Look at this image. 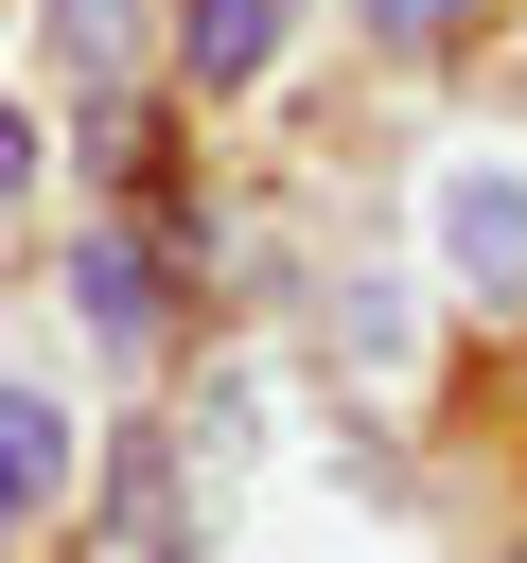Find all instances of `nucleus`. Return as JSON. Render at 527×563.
I'll return each instance as SVG.
<instances>
[{
    "label": "nucleus",
    "instance_id": "obj_1",
    "mask_svg": "<svg viewBox=\"0 0 527 563\" xmlns=\"http://www.w3.org/2000/svg\"><path fill=\"white\" fill-rule=\"evenodd\" d=\"M422 246H439V282L457 299H527V158H439L422 176Z\"/></svg>",
    "mask_w": 527,
    "mask_h": 563
},
{
    "label": "nucleus",
    "instance_id": "obj_2",
    "mask_svg": "<svg viewBox=\"0 0 527 563\" xmlns=\"http://www.w3.org/2000/svg\"><path fill=\"white\" fill-rule=\"evenodd\" d=\"M70 493H88V422H70V387L0 334V545H18V528H53Z\"/></svg>",
    "mask_w": 527,
    "mask_h": 563
},
{
    "label": "nucleus",
    "instance_id": "obj_3",
    "mask_svg": "<svg viewBox=\"0 0 527 563\" xmlns=\"http://www.w3.org/2000/svg\"><path fill=\"white\" fill-rule=\"evenodd\" d=\"M70 317H88L123 369H158V352H176V282H158V246H141L123 211H105V229H70Z\"/></svg>",
    "mask_w": 527,
    "mask_h": 563
},
{
    "label": "nucleus",
    "instance_id": "obj_4",
    "mask_svg": "<svg viewBox=\"0 0 527 563\" xmlns=\"http://www.w3.org/2000/svg\"><path fill=\"white\" fill-rule=\"evenodd\" d=\"M35 35H53V88H70L88 123H105L88 158H123V88H141V0H53Z\"/></svg>",
    "mask_w": 527,
    "mask_h": 563
},
{
    "label": "nucleus",
    "instance_id": "obj_5",
    "mask_svg": "<svg viewBox=\"0 0 527 563\" xmlns=\"http://www.w3.org/2000/svg\"><path fill=\"white\" fill-rule=\"evenodd\" d=\"M281 35H299V0H176V18H158L176 88H264V70H281Z\"/></svg>",
    "mask_w": 527,
    "mask_h": 563
},
{
    "label": "nucleus",
    "instance_id": "obj_6",
    "mask_svg": "<svg viewBox=\"0 0 527 563\" xmlns=\"http://www.w3.org/2000/svg\"><path fill=\"white\" fill-rule=\"evenodd\" d=\"M123 528H141V563L193 545V493H176V440H158V422H141V457H123Z\"/></svg>",
    "mask_w": 527,
    "mask_h": 563
},
{
    "label": "nucleus",
    "instance_id": "obj_7",
    "mask_svg": "<svg viewBox=\"0 0 527 563\" xmlns=\"http://www.w3.org/2000/svg\"><path fill=\"white\" fill-rule=\"evenodd\" d=\"M351 35H369V53H457L474 0H351Z\"/></svg>",
    "mask_w": 527,
    "mask_h": 563
},
{
    "label": "nucleus",
    "instance_id": "obj_8",
    "mask_svg": "<svg viewBox=\"0 0 527 563\" xmlns=\"http://www.w3.org/2000/svg\"><path fill=\"white\" fill-rule=\"evenodd\" d=\"M18 211H35V123L0 106V229H18Z\"/></svg>",
    "mask_w": 527,
    "mask_h": 563
}]
</instances>
